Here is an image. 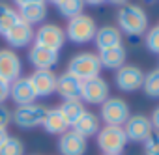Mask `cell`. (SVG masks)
I'll return each instance as SVG.
<instances>
[{
    "label": "cell",
    "mask_w": 159,
    "mask_h": 155,
    "mask_svg": "<svg viewBox=\"0 0 159 155\" xmlns=\"http://www.w3.org/2000/svg\"><path fill=\"white\" fill-rule=\"evenodd\" d=\"M116 19H118V30L125 32L127 36H142L148 30V15L137 4L131 2L124 4L118 10Z\"/></svg>",
    "instance_id": "1"
},
{
    "label": "cell",
    "mask_w": 159,
    "mask_h": 155,
    "mask_svg": "<svg viewBox=\"0 0 159 155\" xmlns=\"http://www.w3.org/2000/svg\"><path fill=\"white\" fill-rule=\"evenodd\" d=\"M101 62H99V54L96 52H79L69 60L67 65V73L77 77L79 81H90L96 79L101 73Z\"/></svg>",
    "instance_id": "2"
},
{
    "label": "cell",
    "mask_w": 159,
    "mask_h": 155,
    "mask_svg": "<svg viewBox=\"0 0 159 155\" xmlns=\"http://www.w3.org/2000/svg\"><path fill=\"white\" fill-rule=\"evenodd\" d=\"M64 32H66V38L69 41L79 43V45H84V43L94 41L98 26H96V21L90 15L83 13V15H77V17L69 19V23H67Z\"/></svg>",
    "instance_id": "3"
},
{
    "label": "cell",
    "mask_w": 159,
    "mask_h": 155,
    "mask_svg": "<svg viewBox=\"0 0 159 155\" xmlns=\"http://www.w3.org/2000/svg\"><path fill=\"white\" fill-rule=\"evenodd\" d=\"M98 138V148L103 153H120L124 151V148L127 146V136L124 133V127L120 125H105L99 129V133L96 135Z\"/></svg>",
    "instance_id": "4"
},
{
    "label": "cell",
    "mask_w": 159,
    "mask_h": 155,
    "mask_svg": "<svg viewBox=\"0 0 159 155\" xmlns=\"http://www.w3.org/2000/svg\"><path fill=\"white\" fill-rule=\"evenodd\" d=\"M47 107L39 105V103H32V105H25V107H17L15 112L11 114V122L21 127V129H34L39 127L47 116Z\"/></svg>",
    "instance_id": "5"
},
{
    "label": "cell",
    "mask_w": 159,
    "mask_h": 155,
    "mask_svg": "<svg viewBox=\"0 0 159 155\" xmlns=\"http://www.w3.org/2000/svg\"><path fill=\"white\" fill-rule=\"evenodd\" d=\"M64 41H66L64 28H60L58 24H52V23L41 24L34 34V45L45 47V49L54 51V52H58L64 47Z\"/></svg>",
    "instance_id": "6"
},
{
    "label": "cell",
    "mask_w": 159,
    "mask_h": 155,
    "mask_svg": "<svg viewBox=\"0 0 159 155\" xmlns=\"http://www.w3.org/2000/svg\"><path fill=\"white\" fill-rule=\"evenodd\" d=\"M129 116H131L129 114V105L122 97H109L101 105V120L105 122V125L124 127V123L127 122Z\"/></svg>",
    "instance_id": "7"
},
{
    "label": "cell",
    "mask_w": 159,
    "mask_h": 155,
    "mask_svg": "<svg viewBox=\"0 0 159 155\" xmlns=\"http://www.w3.org/2000/svg\"><path fill=\"white\" fill-rule=\"evenodd\" d=\"M109 82L101 77H96V79L90 81H83L81 86V101L88 103V105H103L111 95H109Z\"/></svg>",
    "instance_id": "8"
},
{
    "label": "cell",
    "mask_w": 159,
    "mask_h": 155,
    "mask_svg": "<svg viewBox=\"0 0 159 155\" xmlns=\"http://www.w3.org/2000/svg\"><path fill=\"white\" fill-rule=\"evenodd\" d=\"M114 82H116L118 90H122V92H135V90L142 88L144 73H142L140 67L131 65V64H125V65H122V67L116 71Z\"/></svg>",
    "instance_id": "9"
},
{
    "label": "cell",
    "mask_w": 159,
    "mask_h": 155,
    "mask_svg": "<svg viewBox=\"0 0 159 155\" xmlns=\"http://www.w3.org/2000/svg\"><path fill=\"white\" fill-rule=\"evenodd\" d=\"M124 133L127 136V142H144L152 133V122L148 116L144 114H133L127 118V122L124 123Z\"/></svg>",
    "instance_id": "10"
},
{
    "label": "cell",
    "mask_w": 159,
    "mask_h": 155,
    "mask_svg": "<svg viewBox=\"0 0 159 155\" xmlns=\"http://www.w3.org/2000/svg\"><path fill=\"white\" fill-rule=\"evenodd\" d=\"M23 65L21 58L11 49H0V79L6 82H13L21 77Z\"/></svg>",
    "instance_id": "11"
},
{
    "label": "cell",
    "mask_w": 159,
    "mask_h": 155,
    "mask_svg": "<svg viewBox=\"0 0 159 155\" xmlns=\"http://www.w3.org/2000/svg\"><path fill=\"white\" fill-rule=\"evenodd\" d=\"M28 81L38 97H47L56 92V75L52 69H36L28 77Z\"/></svg>",
    "instance_id": "12"
},
{
    "label": "cell",
    "mask_w": 159,
    "mask_h": 155,
    "mask_svg": "<svg viewBox=\"0 0 159 155\" xmlns=\"http://www.w3.org/2000/svg\"><path fill=\"white\" fill-rule=\"evenodd\" d=\"M34 34H36V30H34V26H30V24H26L25 21H17L8 32H6V41H8V45L10 47H15V49H23V47H28L32 41H34Z\"/></svg>",
    "instance_id": "13"
},
{
    "label": "cell",
    "mask_w": 159,
    "mask_h": 155,
    "mask_svg": "<svg viewBox=\"0 0 159 155\" xmlns=\"http://www.w3.org/2000/svg\"><path fill=\"white\" fill-rule=\"evenodd\" d=\"M10 97L17 107H25V105H32L36 103V92L28 81V77H19L17 81L10 82Z\"/></svg>",
    "instance_id": "14"
},
{
    "label": "cell",
    "mask_w": 159,
    "mask_h": 155,
    "mask_svg": "<svg viewBox=\"0 0 159 155\" xmlns=\"http://www.w3.org/2000/svg\"><path fill=\"white\" fill-rule=\"evenodd\" d=\"M86 149H88V140L84 136H81L79 133H75L73 129L60 135L58 151L62 155H84Z\"/></svg>",
    "instance_id": "15"
},
{
    "label": "cell",
    "mask_w": 159,
    "mask_h": 155,
    "mask_svg": "<svg viewBox=\"0 0 159 155\" xmlns=\"http://www.w3.org/2000/svg\"><path fill=\"white\" fill-rule=\"evenodd\" d=\"M81 86H83V81H79L77 77L69 75L67 71L62 75H56V94L64 101L81 99Z\"/></svg>",
    "instance_id": "16"
},
{
    "label": "cell",
    "mask_w": 159,
    "mask_h": 155,
    "mask_svg": "<svg viewBox=\"0 0 159 155\" xmlns=\"http://www.w3.org/2000/svg\"><path fill=\"white\" fill-rule=\"evenodd\" d=\"M94 43H96L99 52L107 51V49H112V47H118V45H122V32L118 30V26L105 24V26L98 28Z\"/></svg>",
    "instance_id": "17"
},
{
    "label": "cell",
    "mask_w": 159,
    "mask_h": 155,
    "mask_svg": "<svg viewBox=\"0 0 159 155\" xmlns=\"http://www.w3.org/2000/svg\"><path fill=\"white\" fill-rule=\"evenodd\" d=\"M28 60L36 69H52L58 64V52L32 45V49L28 51Z\"/></svg>",
    "instance_id": "18"
},
{
    "label": "cell",
    "mask_w": 159,
    "mask_h": 155,
    "mask_svg": "<svg viewBox=\"0 0 159 155\" xmlns=\"http://www.w3.org/2000/svg\"><path fill=\"white\" fill-rule=\"evenodd\" d=\"M71 127H73L75 133H79L81 136H84V138L88 140L90 136H96V135L99 133V129H101V127H99V116L94 114V112H90V110H86Z\"/></svg>",
    "instance_id": "19"
},
{
    "label": "cell",
    "mask_w": 159,
    "mask_h": 155,
    "mask_svg": "<svg viewBox=\"0 0 159 155\" xmlns=\"http://www.w3.org/2000/svg\"><path fill=\"white\" fill-rule=\"evenodd\" d=\"M41 127L49 133V135H64L66 131H69V123L66 120V116L60 112V108H49L47 116L41 123Z\"/></svg>",
    "instance_id": "20"
},
{
    "label": "cell",
    "mask_w": 159,
    "mask_h": 155,
    "mask_svg": "<svg viewBox=\"0 0 159 155\" xmlns=\"http://www.w3.org/2000/svg\"><path fill=\"white\" fill-rule=\"evenodd\" d=\"M19 19L25 21L26 24L34 26V24H39L43 23V19L47 17V4L45 2H36V4H28V6H23L19 8Z\"/></svg>",
    "instance_id": "21"
},
{
    "label": "cell",
    "mask_w": 159,
    "mask_h": 155,
    "mask_svg": "<svg viewBox=\"0 0 159 155\" xmlns=\"http://www.w3.org/2000/svg\"><path fill=\"white\" fill-rule=\"evenodd\" d=\"M99 62H101V67L118 71L122 65H125V49H124V45L101 51L99 52Z\"/></svg>",
    "instance_id": "22"
},
{
    "label": "cell",
    "mask_w": 159,
    "mask_h": 155,
    "mask_svg": "<svg viewBox=\"0 0 159 155\" xmlns=\"http://www.w3.org/2000/svg\"><path fill=\"white\" fill-rule=\"evenodd\" d=\"M60 112L66 116L67 123L73 125L79 118L86 112V107H84V103H83L81 99H67V101H64V103L60 105Z\"/></svg>",
    "instance_id": "23"
},
{
    "label": "cell",
    "mask_w": 159,
    "mask_h": 155,
    "mask_svg": "<svg viewBox=\"0 0 159 155\" xmlns=\"http://www.w3.org/2000/svg\"><path fill=\"white\" fill-rule=\"evenodd\" d=\"M19 21L17 10H13L10 4L0 2V36H6V32Z\"/></svg>",
    "instance_id": "24"
},
{
    "label": "cell",
    "mask_w": 159,
    "mask_h": 155,
    "mask_svg": "<svg viewBox=\"0 0 159 155\" xmlns=\"http://www.w3.org/2000/svg\"><path fill=\"white\" fill-rule=\"evenodd\" d=\"M58 13L66 19H73L77 15H83L84 10V0H60L56 4Z\"/></svg>",
    "instance_id": "25"
},
{
    "label": "cell",
    "mask_w": 159,
    "mask_h": 155,
    "mask_svg": "<svg viewBox=\"0 0 159 155\" xmlns=\"http://www.w3.org/2000/svg\"><path fill=\"white\" fill-rule=\"evenodd\" d=\"M142 88H144V92H146L148 97L159 99V69H152L150 73L144 75Z\"/></svg>",
    "instance_id": "26"
},
{
    "label": "cell",
    "mask_w": 159,
    "mask_h": 155,
    "mask_svg": "<svg viewBox=\"0 0 159 155\" xmlns=\"http://www.w3.org/2000/svg\"><path fill=\"white\" fill-rule=\"evenodd\" d=\"M0 155H25V144L17 136H10L0 146Z\"/></svg>",
    "instance_id": "27"
},
{
    "label": "cell",
    "mask_w": 159,
    "mask_h": 155,
    "mask_svg": "<svg viewBox=\"0 0 159 155\" xmlns=\"http://www.w3.org/2000/svg\"><path fill=\"white\" fill-rule=\"evenodd\" d=\"M146 49L153 54H159V26H152L150 30H146V38H144Z\"/></svg>",
    "instance_id": "28"
},
{
    "label": "cell",
    "mask_w": 159,
    "mask_h": 155,
    "mask_svg": "<svg viewBox=\"0 0 159 155\" xmlns=\"http://www.w3.org/2000/svg\"><path fill=\"white\" fill-rule=\"evenodd\" d=\"M144 153L146 155H159V133L153 131L144 142Z\"/></svg>",
    "instance_id": "29"
},
{
    "label": "cell",
    "mask_w": 159,
    "mask_h": 155,
    "mask_svg": "<svg viewBox=\"0 0 159 155\" xmlns=\"http://www.w3.org/2000/svg\"><path fill=\"white\" fill-rule=\"evenodd\" d=\"M11 110L8 108V107H4V105H0V127L2 129H8V123L11 122Z\"/></svg>",
    "instance_id": "30"
},
{
    "label": "cell",
    "mask_w": 159,
    "mask_h": 155,
    "mask_svg": "<svg viewBox=\"0 0 159 155\" xmlns=\"http://www.w3.org/2000/svg\"><path fill=\"white\" fill-rule=\"evenodd\" d=\"M10 97V82L0 79V105H4V101Z\"/></svg>",
    "instance_id": "31"
},
{
    "label": "cell",
    "mask_w": 159,
    "mask_h": 155,
    "mask_svg": "<svg viewBox=\"0 0 159 155\" xmlns=\"http://www.w3.org/2000/svg\"><path fill=\"white\" fill-rule=\"evenodd\" d=\"M150 122H152V129L159 133V107H157V108L152 112V118H150Z\"/></svg>",
    "instance_id": "32"
},
{
    "label": "cell",
    "mask_w": 159,
    "mask_h": 155,
    "mask_svg": "<svg viewBox=\"0 0 159 155\" xmlns=\"http://www.w3.org/2000/svg\"><path fill=\"white\" fill-rule=\"evenodd\" d=\"M17 4V8H23V6H28V4H36V2H45V0H13Z\"/></svg>",
    "instance_id": "33"
},
{
    "label": "cell",
    "mask_w": 159,
    "mask_h": 155,
    "mask_svg": "<svg viewBox=\"0 0 159 155\" xmlns=\"http://www.w3.org/2000/svg\"><path fill=\"white\" fill-rule=\"evenodd\" d=\"M10 138V133H8V129H2V127H0V146H2L6 140Z\"/></svg>",
    "instance_id": "34"
},
{
    "label": "cell",
    "mask_w": 159,
    "mask_h": 155,
    "mask_svg": "<svg viewBox=\"0 0 159 155\" xmlns=\"http://www.w3.org/2000/svg\"><path fill=\"white\" fill-rule=\"evenodd\" d=\"M103 2H105V0H84V4H90V6H99Z\"/></svg>",
    "instance_id": "35"
},
{
    "label": "cell",
    "mask_w": 159,
    "mask_h": 155,
    "mask_svg": "<svg viewBox=\"0 0 159 155\" xmlns=\"http://www.w3.org/2000/svg\"><path fill=\"white\" fill-rule=\"evenodd\" d=\"M105 2H111V4H118V6H124V4H127V0H105Z\"/></svg>",
    "instance_id": "36"
},
{
    "label": "cell",
    "mask_w": 159,
    "mask_h": 155,
    "mask_svg": "<svg viewBox=\"0 0 159 155\" xmlns=\"http://www.w3.org/2000/svg\"><path fill=\"white\" fill-rule=\"evenodd\" d=\"M47 2H52V4H58V2H60V0H47Z\"/></svg>",
    "instance_id": "37"
},
{
    "label": "cell",
    "mask_w": 159,
    "mask_h": 155,
    "mask_svg": "<svg viewBox=\"0 0 159 155\" xmlns=\"http://www.w3.org/2000/svg\"><path fill=\"white\" fill-rule=\"evenodd\" d=\"M103 155H120V153H103Z\"/></svg>",
    "instance_id": "38"
},
{
    "label": "cell",
    "mask_w": 159,
    "mask_h": 155,
    "mask_svg": "<svg viewBox=\"0 0 159 155\" xmlns=\"http://www.w3.org/2000/svg\"><path fill=\"white\" fill-rule=\"evenodd\" d=\"M146 2H157V0H146Z\"/></svg>",
    "instance_id": "39"
}]
</instances>
